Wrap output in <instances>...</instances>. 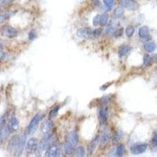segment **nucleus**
Listing matches in <instances>:
<instances>
[{"label":"nucleus","mask_w":157,"mask_h":157,"mask_svg":"<svg viewBox=\"0 0 157 157\" xmlns=\"http://www.w3.org/2000/svg\"><path fill=\"white\" fill-rule=\"evenodd\" d=\"M26 137L25 135H16L13 136L8 143V150L9 152H13V155L19 156L22 154L24 146H25Z\"/></svg>","instance_id":"1"},{"label":"nucleus","mask_w":157,"mask_h":157,"mask_svg":"<svg viewBox=\"0 0 157 157\" xmlns=\"http://www.w3.org/2000/svg\"><path fill=\"white\" fill-rule=\"evenodd\" d=\"M43 114L38 113L36 115H34L31 120L30 121L29 124L27 126V133L28 134H31V133H34V131L35 130V129L37 128L38 122H40L41 119L43 118Z\"/></svg>","instance_id":"2"},{"label":"nucleus","mask_w":157,"mask_h":157,"mask_svg":"<svg viewBox=\"0 0 157 157\" xmlns=\"http://www.w3.org/2000/svg\"><path fill=\"white\" fill-rule=\"evenodd\" d=\"M119 5L131 11H135L139 8V4L136 0H119Z\"/></svg>","instance_id":"3"},{"label":"nucleus","mask_w":157,"mask_h":157,"mask_svg":"<svg viewBox=\"0 0 157 157\" xmlns=\"http://www.w3.org/2000/svg\"><path fill=\"white\" fill-rule=\"evenodd\" d=\"M38 139L35 138V137H31L30 139H28L25 145V149L27 153H32V152H35L37 148H38Z\"/></svg>","instance_id":"4"},{"label":"nucleus","mask_w":157,"mask_h":157,"mask_svg":"<svg viewBox=\"0 0 157 157\" xmlns=\"http://www.w3.org/2000/svg\"><path fill=\"white\" fill-rule=\"evenodd\" d=\"M76 35L79 38H87V39L93 38V30L91 28H89V27H82V28H79V29L77 30Z\"/></svg>","instance_id":"5"},{"label":"nucleus","mask_w":157,"mask_h":157,"mask_svg":"<svg viewBox=\"0 0 157 157\" xmlns=\"http://www.w3.org/2000/svg\"><path fill=\"white\" fill-rule=\"evenodd\" d=\"M60 148L57 144H51L46 148L45 152V156L48 157H57L60 155Z\"/></svg>","instance_id":"6"},{"label":"nucleus","mask_w":157,"mask_h":157,"mask_svg":"<svg viewBox=\"0 0 157 157\" xmlns=\"http://www.w3.org/2000/svg\"><path fill=\"white\" fill-rule=\"evenodd\" d=\"M148 148V144L145 143H140V144H135L132 145L130 148L132 154L133 155H140L144 153Z\"/></svg>","instance_id":"7"},{"label":"nucleus","mask_w":157,"mask_h":157,"mask_svg":"<svg viewBox=\"0 0 157 157\" xmlns=\"http://www.w3.org/2000/svg\"><path fill=\"white\" fill-rule=\"evenodd\" d=\"M2 32L3 35L8 38H14L18 34V31L10 25H5V27H3Z\"/></svg>","instance_id":"8"},{"label":"nucleus","mask_w":157,"mask_h":157,"mask_svg":"<svg viewBox=\"0 0 157 157\" xmlns=\"http://www.w3.org/2000/svg\"><path fill=\"white\" fill-rule=\"evenodd\" d=\"M78 134H77L76 131L72 130V131H71L68 134V137H67V140H66L65 142L69 144L70 145L73 147V148H75V146H76L77 144H78Z\"/></svg>","instance_id":"9"},{"label":"nucleus","mask_w":157,"mask_h":157,"mask_svg":"<svg viewBox=\"0 0 157 157\" xmlns=\"http://www.w3.org/2000/svg\"><path fill=\"white\" fill-rule=\"evenodd\" d=\"M110 133L108 131V130L107 129V127L102 128L101 130V133H100V144L102 146H105L106 144H108L110 141Z\"/></svg>","instance_id":"10"},{"label":"nucleus","mask_w":157,"mask_h":157,"mask_svg":"<svg viewBox=\"0 0 157 157\" xmlns=\"http://www.w3.org/2000/svg\"><path fill=\"white\" fill-rule=\"evenodd\" d=\"M52 128H53V122L50 120L44 121L41 125L40 131L43 134V136L49 134V132L51 131Z\"/></svg>","instance_id":"11"},{"label":"nucleus","mask_w":157,"mask_h":157,"mask_svg":"<svg viewBox=\"0 0 157 157\" xmlns=\"http://www.w3.org/2000/svg\"><path fill=\"white\" fill-rule=\"evenodd\" d=\"M98 118L101 124H104L106 121H107V118H108V110H107V108L104 105L102 106L99 109Z\"/></svg>","instance_id":"12"},{"label":"nucleus","mask_w":157,"mask_h":157,"mask_svg":"<svg viewBox=\"0 0 157 157\" xmlns=\"http://www.w3.org/2000/svg\"><path fill=\"white\" fill-rule=\"evenodd\" d=\"M18 126H19L18 119H16V117L14 116L12 117L7 125V127L8 129H9V131H10V133H13V132H15L16 130H17Z\"/></svg>","instance_id":"13"},{"label":"nucleus","mask_w":157,"mask_h":157,"mask_svg":"<svg viewBox=\"0 0 157 157\" xmlns=\"http://www.w3.org/2000/svg\"><path fill=\"white\" fill-rule=\"evenodd\" d=\"M139 36L144 40H148L150 38V30L147 26H143L139 29Z\"/></svg>","instance_id":"14"},{"label":"nucleus","mask_w":157,"mask_h":157,"mask_svg":"<svg viewBox=\"0 0 157 157\" xmlns=\"http://www.w3.org/2000/svg\"><path fill=\"white\" fill-rule=\"evenodd\" d=\"M99 139H100V137L98 135H97L92 140L90 144H89V147H88V154L89 155H92L93 153V152L95 151V149L97 148V144H98L99 142Z\"/></svg>","instance_id":"15"},{"label":"nucleus","mask_w":157,"mask_h":157,"mask_svg":"<svg viewBox=\"0 0 157 157\" xmlns=\"http://www.w3.org/2000/svg\"><path fill=\"white\" fill-rule=\"evenodd\" d=\"M130 50H131V46H128V45H124V46H122L119 48L118 53H119V57H123V56L127 54Z\"/></svg>","instance_id":"16"},{"label":"nucleus","mask_w":157,"mask_h":157,"mask_svg":"<svg viewBox=\"0 0 157 157\" xmlns=\"http://www.w3.org/2000/svg\"><path fill=\"white\" fill-rule=\"evenodd\" d=\"M13 13H14L12 11H6V12H3V13H0V24L6 21Z\"/></svg>","instance_id":"17"},{"label":"nucleus","mask_w":157,"mask_h":157,"mask_svg":"<svg viewBox=\"0 0 157 157\" xmlns=\"http://www.w3.org/2000/svg\"><path fill=\"white\" fill-rule=\"evenodd\" d=\"M155 48H156V46H155V42H147L144 45V49L148 53H152L155 51Z\"/></svg>","instance_id":"18"},{"label":"nucleus","mask_w":157,"mask_h":157,"mask_svg":"<svg viewBox=\"0 0 157 157\" xmlns=\"http://www.w3.org/2000/svg\"><path fill=\"white\" fill-rule=\"evenodd\" d=\"M124 8L122 7V6H119V7H117L115 8V10H114L113 12V16L114 17H115V18H119V17H120V16H122V15H123V13H124Z\"/></svg>","instance_id":"19"},{"label":"nucleus","mask_w":157,"mask_h":157,"mask_svg":"<svg viewBox=\"0 0 157 157\" xmlns=\"http://www.w3.org/2000/svg\"><path fill=\"white\" fill-rule=\"evenodd\" d=\"M75 155L78 157H82L86 155V151H85V148L82 146H79L78 148H76L75 149Z\"/></svg>","instance_id":"20"},{"label":"nucleus","mask_w":157,"mask_h":157,"mask_svg":"<svg viewBox=\"0 0 157 157\" xmlns=\"http://www.w3.org/2000/svg\"><path fill=\"white\" fill-rule=\"evenodd\" d=\"M124 155V145L122 144H119L117 145L115 148V155L116 156H122Z\"/></svg>","instance_id":"21"},{"label":"nucleus","mask_w":157,"mask_h":157,"mask_svg":"<svg viewBox=\"0 0 157 157\" xmlns=\"http://www.w3.org/2000/svg\"><path fill=\"white\" fill-rule=\"evenodd\" d=\"M63 149H64V152L65 154H68V155H70L73 152L75 148H73L72 146H71L69 144H68L67 142L64 143V146H63Z\"/></svg>","instance_id":"22"},{"label":"nucleus","mask_w":157,"mask_h":157,"mask_svg":"<svg viewBox=\"0 0 157 157\" xmlns=\"http://www.w3.org/2000/svg\"><path fill=\"white\" fill-rule=\"evenodd\" d=\"M59 109H60V106L59 105L54 106V107L50 110V111H49V119H53V118L57 116V113H58V111H59Z\"/></svg>","instance_id":"23"},{"label":"nucleus","mask_w":157,"mask_h":157,"mask_svg":"<svg viewBox=\"0 0 157 157\" xmlns=\"http://www.w3.org/2000/svg\"><path fill=\"white\" fill-rule=\"evenodd\" d=\"M108 15L107 13H103L102 15H100V24L101 26H104L108 24Z\"/></svg>","instance_id":"24"},{"label":"nucleus","mask_w":157,"mask_h":157,"mask_svg":"<svg viewBox=\"0 0 157 157\" xmlns=\"http://www.w3.org/2000/svg\"><path fill=\"white\" fill-rule=\"evenodd\" d=\"M134 31H135V28L133 25H128L126 27V35L128 37H131L133 35Z\"/></svg>","instance_id":"25"},{"label":"nucleus","mask_w":157,"mask_h":157,"mask_svg":"<svg viewBox=\"0 0 157 157\" xmlns=\"http://www.w3.org/2000/svg\"><path fill=\"white\" fill-rule=\"evenodd\" d=\"M7 115L8 113L5 112L4 115H2V116L0 117V129L3 127L4 126H5V123H6V121H7Z\"/></svg>","instance_id":"26"},{"label":"nucleus","mask_w":157,"mask_h":157,"mask_svg":"<svg viewBox=\"0 0 157 157\" xmlns=\"http://www.w3.org/2000/svg\"><path fill=\"white\" fill-rule=\"evenodd\" d=\"M104 3L106 8L108 9V10H110L113 6L114 0H104Z\"/></svg>","instance_id":"27"},{"label":"nucleus","mask_w":157,"mask_h":157,"mask_svg":"<svg viewBox=\"0 0 157 157\" xmlns=\"http://www.w3.org/2000/svg\"><path fill=\"white\" fill-rule=\"evenodd\" d=\"M143 61H144V65H148L152 62V57L148 54H145L143 57Z\"/></svg>","instance_id":"28"},{"label":"nucleus","mask_w":157,"mask_h":157,"mask_svg":"<svg viewBox=\"0 0 157 157\" xmlns=\"http://www.w3.org/2000/svg\"><path fill=\"white\" fill-rule=\"evenodd\" d=\"M122 33H123V28L120 27V28H117V29H115V31H113V33H112V35H113V36L115 37V38H118V37H120L121 35H122Z\"/></svg>","instance_id":"29"},{"label":"nucleus","mask_w":157,"mask_h":157,"mask_svg":"<svg viewBox=\"0 0 157 157\" xmlns=\"http://www.w3.org/2000/svg\"><path fill=\"white\" fill-rule=\"evenodd\" d=\"M100 14L96 15L93 19V26H98V24H100Z\"/></svg>","instance_id":"30"},{"label":"nucleus","mask_w":157,"mask_h":157,"mask_svg":"<svg viewBox=\"0 0 157 157\" xmlns=\"http://www.w3.org/2000/svg\"><path fill=\"white\" fill-rule=\"evenodd\" d=\"M102 28H97V29L95 30H93V37H96V38H97V37H100V35L102 34Z\"/></svg>","instance_id":"31"},{"label":"nucleus","mask_w":157,"mask_h":157,"mask_svg":"<svg viewBox=\"0 0 157 157\" xmlns=\"http://www.w3.org/2000/svg\"><path fill=\"white\" fill-rule=\"evenodd\" d=\"M36 33H35V31H31L28 33V38H29V40H34V39L36 38Z\"/></svg>","instance_id":"32"},{"label":"nucleus","mask_w":157,"mask_h":157,"mask_svg":"<svg viewBox=\"0 0 157 157\" xmlns=\"http://www.w3.org/2000/svg\"><path fill=\"white\" fill-rule=\"evenodd\" d=\"M152 143L154 146H157V132L155 133V135H154L153 138H152Z\"/></svg>","instance_id":"33"},{"label":"nucleus","mask_w":157,"mask_h":157,"mask_svg":"<svg viewBox=\"0 0 157 157\" xmlns=\"http://www.w3.org/2000/svg\"><path fill=\"white\" fill-rule=\"evenodd\" d=\"M122 137V134H119V133H115V135H114V137H113V141L114 142H115V141H118V140H119V138H120V137Z\"/></svg>","instance_id":"34"},{"label":"nucleus","mask_w":157,"mask_h":157,"mask_svg":"<svg viewBox=\"0 0 157 157\" xmlns=\"http://www.w3.org/2000/svg\"><path fill=\"white\" fill-rule=\"evenodd\" d=\"M92 2H93V5H95V6H100V1H99V0H93Z\"/></svg>","instance_id":"35"},{"label":"nucleus","mask_w":157,"mask_h":157,"mask_svg":"<svg viewBox=\"0 0 157 157\" xmlns=\"http://www.w3.org/2000/svg\"><path fill=\"white\" fill-rule=\"evenodd\" d=\"M152 61H153V62H155V63H157V54H155L152 56Z\"/></svg>","instance_id":"36"},{"label":"nucleus","mask_w":157,"mask_h":157,"mask_svg":"<svg viewBox=\"0 0 157 157\" xmlns=\"http://www.w3.org/2000/svg\"><path fill=\"white\" fill-rule=\"evenodd\" d=\"M2 141H3V138H2V134H1V133H0V145H1V144H2Z\"/></svg>","instance_id":"37"},{"label":"nucleus","mask_w":157,"mask_h":157,"mask_svg":"<svg viewBox=\"0 0 157 157\" xmlns=\"http://www.w3.org/2000/svg\"><path fill=\"white\" fill-rule=\"evenodd\" d=\"M2 49V45L1 43H0V51H1V49Z\"/></svg>","instance_id":"38"},{"label":"nucleus","mask_w":157,"mask_h":157,"mask_svg":"<svg viewBox=\"0 0 157 157\" xmlns=\"http://www.w3.org/2000/svg\"><path fill=\"white\" fill-rule=\"evenodd\" d=\"M9 1H12V0H9Z\"/></svg>","instance_id":"39"}]
</instances>
